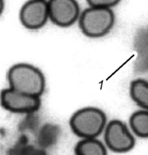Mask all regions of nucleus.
Listing matches in <instances>:
<instances>
[{"mask_svg":"<svg viewBox=\"0 0 148 155\" xmlns=\"http://www.w3.org/2000/svg\"><path fill=\"white\" fill-rule=\"evenodd\" d=\"M10 88L20 93L40 97L46 88V78L41 71L28 63L14 64L7 72Z\"/></svg>","mask_w":148,"mask_h":155,"instance_id":"obj_1","label":"nucleus"},{"mask_svg":"<svg viewBox=\"0 0 148 155\" xmlns=\"http://www.w3.org/2000/svg\"><path fill=\"white\" fill-rule=\"evenodd\" d=\"M106 122V115L101 109L88 107L77 110L72 115L69 126L79 137L97 138L104 130Z\"/></svg>","mask_w":148,"mask_h":155,"instance_id":"obj_2","label":"nucleus"},{"mask_svg":"<svg viewBox=\"0 0 148 155\" xmlns=\"http://www.w3.org/2000/svg\"><path fill=\"white\" fill-rule=\"evenodd\" d=\"M115 20V14L112 9L89 7L80 13L79 27L85 36L101 38L112 30Z\"/></svg>","mask_w":148,"mask_h":155,"instance_id":"obj_3","label":"nucleus"},{"mask_svg":"<svg viewBox=\"0 0 148 155\" xmlns=\"http://www.w3.org/2000/svg\"><path fill=\"white\" fill-rule=\"evenodd\" d=\"M105 144L112 152H128L134 148L135 139L127 125L119 120H113L105 125Z\"/></svg>","mask_w":148,"mask_h":155,"instance_id":"obj_4","label":"nucleus"},{"mask_svg":"<svg viewBox=\"0 0 148 155\" xmlns=\"http://www.w3.org/2000/svg\"><path fill=\"white\" fill-rule=\"evenodd\" d=\"M40 98L20 93L9 87L0 92V105L13 113H33L39 110L41 104Z\"/></svg>","mask_w":148,"mask_h":155,"instance_id":"obj_5","label":"nucleus"},{"mask_svg":"<svg viewBox=\"0 0 148 155\" xmlns=\"http://www.w3.org/2000/svg\"><path fill=\"white\" fill-rule=\"evenodd\" d=\"M48 6L49 19L62 28L72 25L79 20L81 13L79 4L75 0H50Z\"/></svg>","mask_w":148,"mask_h":155,"instance_id":"obj_6","label":"nucleus"},{"mask_svg":"<svg viewBox=\"0 0 148 155\" xmlns=\"http://www.w3.org/2000/svg\"><path fill=\"white\" fill-rule=\"evenodd\" d=\"M20 23L28 30H38L47 23L49 18L48 1L31 0L23 5L20 11Z\"/></svg>","mask_w":148,"mask_h":155,"instance_id":"obj_7","label":"nucleus"},{"mask_svg":"<svg viewBox=\"0 0 148 155\" xmlns=\"http://www.w3.org/2000/svg\"><path fill=\"white\" fill-rule=\"evenodd\" d=\"M75 155H107L104 144L96 138H82L74 149Z\"/></svg>","mask_w":148,"mask_h":155,"instance_id":"obj_8","label":"nucleus"},{"mask_svg":"<svg viewBox=\"0 0 148 155\" xmlns=\"http://www.w3.org/2000/svg\"><path fill=\"white\" fill-rule=\"evenodd\" d=\"M129 93L132 100L138 106L148 110V81L140 78L132 81Z\"/></svg>","mask_w":148,"mask_h":155,"instance_id":"obj_9","label":"nucleus"},{"mask_svg":"<svg viewBox=\"0 0 148 155\" xmlns=\"http://www.w3.org/2000/svg\"><path fill=\"white\" fill-rule=\"evenodd\" d=\"M132 131L139 137L148 138V110L134 112L129 119Z\"/></svg>","mask_w":148,"mask_h":155,"instance_id":"obj_10","label":"nucleus"},{"mask_svg":"<svg viewBox=\"0 0 148 155\" xmlns=\"http://www.w3.org/2000/svg\"><path fill=\"white\" fill-rule=\"evenodd\" d=\"M120 2L118 0H88L87 3L91 7L103 9H112Z\"/></svg>","mask_w":148,"mask_h":155,"instance_id":"obj_11","label":"nucleus"},{"mask_svg":"<svg viewBox=\"0 0 148 155\" xmlns=\"http://www.w3.org/2000/svg\"><path fill=\"white\" fill-rule=\"evenodd\" d=\"M5 2L2 0H0V16L3 13L4 10H5Z\"/></svg>","mask_w":148,"mask_h":155,"instance_id":"obj_12","label":"nucleus"}]
</instances>
